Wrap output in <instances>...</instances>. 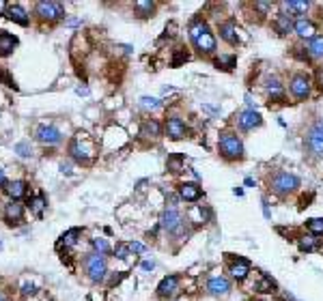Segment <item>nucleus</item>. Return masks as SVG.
I'll return each mask as SVG.
<instances>
[{"mask_svg": "<svg viewBox=\"0 0 323 301\" xmlns=\"http://www.w3.org/2000/svg\"><path fill=\"white\" fill-rule=\"evenodd\" d=\"M183 60H187V54H185V52H179V54H177V56L173 58V65L177 67L179 63H183Z\"/></svg>", "mask_w": 323, "mask_h": 301, "instance_id": "37998d69", "label": "nucleus"}, {"mask_svg": "<svg viewBox=\"0 0 323 301\" xmlns=\"http://www.w3.org/2000/svg\"><path fill=\"white\" fill-rule=\"evenodd\" d=\"M35 138L44 144H58L60 142V131L54 127V125H39L35 129Z\"/></svg>", "mask_w": 323, "mask_h": 301, "instance_id": "9d476101", "label": "nucleus"}, {"mask_svg": "<svg viewBox=\"0 0 323 301\" xmlns=\"http://www.w3.org/2000/svg\"><path fill=\"white\" fill-rule=\"evenodd\" d=\"M216 65H218V69H233L235 65H237V58L235 56H220V58H216Z\"/></svg>", "mask_w": 323, "mask_h": 301, "instance_id": "f704fd0d", "label": "nucleus"}, {"mask_svg": "<svg viewBox=\"0 0 323 301\" xmlns=\"http://www.w3.org/2000/svg\"><path fill=\"white\" fill-rule=\"evenodd\" d=\"M233 194H235V196H244V190H242V188H235Z\"/></svg>", "mask_w": 323, "mask_h": 301, "instance_id": "3c124183", "label": "nucleus"}, {"mask_svg": "<svg viewBox=\"0 0 323 301\" xmlns=\"http://www.w3.org/2000/svg\"><path fill=\"white\" fill-rule=\"evenodd\" d=\"M114 256H117V258H121V261H125V258L130 256V245L119 243L117 247H114Z\"/></svg>", "mask_w": 323, "mask_h": 301, "instance_id": "58836bf2", "label": "nucleus"}, {"mask_svg": "<svg viewBox=\"0 0 323 301\" xmlns=\"http://www.w3.org/2000/svg\"><path fill=\"white\" fill-rule=\"evenodd\" d=\"M17 45V39L9 33H0V56H9Z\"/></svg>", "mask_w": 323, "mask_h": 301, "instance_id": "5701e85b", "label": "nucleus"}, {"mask_svg": "<svg viewBox=\"0 0 323 301\" xmlns=\"http://www.w3.org/2000/svg\"><path fill=\"white\" fill-rule=\"evenodd\" d=\"M0 185H5V170L0 168Z\"/></svg>", "mask_w": 323, "mask_h": 301, "instance_id": "603ef678", "label": "nucleus"}, {"mask_svg": "<svg viewBox=\"0 0 323 301\" xmlns=\"http://www.w3.org/2000/svg\"><path fill=\"white\" fill-rule=\"evenodd\" d=\"M166 133H168V138H173V140H181V138H185L187 127L179 117H170L166 121Z\"/></svg>", "mask_w": 323, "mask_h": 301, "instance_id": "ddd939ff", "label": "nucleus"}, {"mask_svg": "<svg viewBox=\"0 0 323 301\" xmlns=\"http://www.w3.org/2000/svg\"><path fill=\"white\" fill-rule=\"evenodd\" d=\"M293 30L297 33V37H302V39H312L315 37V33H317V28H315V24L310 22V19H306V17H299V19H295V26H293Z\"/></svg>", "mask_w": 323, "mask_h": 301, "instance_id": "a211bd4d", "label": "nucleus"}, {"mask_svg": "<svg viewBox=\"0 0 323 301\" xmlns=\"http://www.w3.org/2000/svg\"><path fill=\"white\" fill-rule=\"evenodd\" d=\"M15 153L19 155V157H30V155H33V149H30L28 142H17L15 144Z\"/></svg>", "mask_w": 323, "mask_h": 301, "instance_id": "e433bc0d", "label": "nucleus"}, {"mask_svg": "<svg viewBox=\"0 0 323 301\" xmlns=\"http://www.w3.org/2000/svg\"><path fill=\"white\" fill-rule=\"evenodd\" d=\"M297 245H299V250H302V252H315L317 247L321 245V241H319V239H317L315 235H304V237H299Z\"/></svg>", "mask_w": 323, "mask_h": 301, "instance_id": "bb28decb", "label": "nucleus"}, {"mask_svg": "<svg viewBox=\"0 0 323 301\" xmlns=\"http://www.w3.org/2000/svg\"><path fill=\"white\" fill-rule=\"evenodd\" d=\"M265 90H267V95L272 101H283L285 99V88H283V84H280L278 78H269L267 84H265Z\"/></svg>", "mask_w": 323, "mask_h": 301, "instance_id": "aec40b11", "label": "nucleus"}, {"mask_svg": "<svg viewBox=\"0 0 323 301\" xmlns=\"http://www.w3.org/2000/svg\"><path fill=\"white\" fill-rule=\"evenodd\" d=\"M0 301H7V299H5V295H3V293H0Z\"/></svg>", "mask_w": 323, "mask_h": 301, "instance_id": "864d4df0", "label": "nucleus"}, {"mask_svg": "<svg viewBox=\"0 0 323 301\" xmlns=\"http://www.w3.org/2000/svg\"><path fill=\"white\" fill-rule=\"evenodd\" d=\"M7 194L11 196L13 200L22 198V196L26 194V183H24V181H11V183L7 185Z\"/></svg>", "mask_w": 323, "mask_h": 301, "instance_id": "cd10ccee", "label": "nucleus"}, {"mask_svg": "<svg viewBox=\"0 0 323 301\" xmlns=\"http://www.w3.org/2000/svg\"><path fill=\"white\" fill-rule=\"evenodd\" d=\"M46 209V198L44 196H35L33 200H30V211H33L35 215H41Z\"/></svg>", "mask_w": 323, "mask_h": 301, "instance_id": "72a5a7b5", "label": "nucleus"}, {"mask_svg": "<svg viewBox=\"0 0 323 301\" xmlns=\"http://www.w3.org/2000/svg\"><path fill=\"white\" fill-rule=\"evenodd\" d=\"M35 290H37L35 284H28V282H26V284L22 286V295H26V297H28V295H35Z\"/></svg>", "mask_w": 323, "mask_h": 301, "instance_id": "79ce46f5", "label": "nucleus"}, {"mask_svg": "<svg viewBox=\"0 0 323 301\" xmlns=\"http://www.w3.org/2000/svg\"><path fill=\"white\" fill-rule=\"evenodd\" d=\"M183 217L181 213L177 211V206H168L164 213H162V220H160V226L164 228L166 233L170 235H181L183 233Z\"/></svg>", "mask_w": 323, "mask_h": 301, "instance_id": "39448f33", "label": "nucleus"}, {"mask_svg": "<svg viewBox=\"0 0 323 301\" xmlns=\"http://www.w3.org/2000/svg\"><path fill=\"white\" fill-rule=\"evenodd\" d=\"M134 7H136V11H138L140 17H149V15L153 13V9H155V5L149 3V0H138V3L134 5Z\"/></svg>", "mask_w": 323, "mask_h": 301, "instance_id": "7c9ffc66", "label": "nucleus"}, {"mask_svg": "<svg viewBox=\"0 0 323 301\" xmlns=\"http://www.w3.org/2000/svg\"><path fill=\"white\" fill-rule=\"evenodd\" d=\"M308 7H310V3H304V0H285V3H280V9H283V13H287V15H297V19H299V15H304L306 11H308Z\"/></svg>", "mask_w": 323, "mask_h": 301, "instance_id": "dca6fc26", "label": "nucleus"}, {"mask_svg": "<svg viewBox=\"0 0 323 301\" xmlns=\"http://www.w3.org/2000/svg\"><path fill=\"white\" fill-rule=\"evenodd\" d=\"M203 196V188L199 183H190V181H185L179 185V198L185 200V202H196Z\"/></svg>", "mask_w": 323, "mask_h": 301, "instance_id": "9b49d317", "label": "nucleus"}, {"mask_svg": "<svg viewBox=\"0 0 323 301\" xmlns=\"http://www.w3.org/2000/svg\"><path fill=\"white\" fill-rule=\"evenodd\" d=\"M263 123L261 114H259L256 110H244L237 114V127L242 131H252L254 127H259Z\"/></svg>", "mask_w": 323, "mask_h": 301, "instance_id": "1a4fd4ad", "label": "nucleus"}, {"mask_svg": "<svg viewBox=\"0 0 323 301\" xmlns=\"http://www.w3.org/2000/svg\"><path fill=\"white\" fill-rule=\"evenodd\" d=\"M190 41L201 54H216V50H218V43H216V37L211 33V28L207 26V22H203V19H199V17L190 24Z\"/></svg>", "mask_w": 323, "mask_h": 301, "instance_id": "f257e3e1", "label": "nucleus"}, {"mask_svg": "<svg viewBox=\"0 0 323 301\" xmlns=\"http://www.w3.org/2000/svg\"><path fill=\"white\" fill-rule=\"evenodd\" d=\"M218 33H220V37L226 41L228 45H237L239 41V30H237V22L235 19H226V22L220 24V28H218Z\"/></svg>", "mask_w": 323, "mask_h": 301, "instance_id": "f8f14e48", "label": "nucleus"}, {"mask_svg": "<svg viewBox=\"0 0 323 301\" xmlns=\"http://www.w3.org/2000/svg\"><path fill=\"white\" fill-rule=\"evenodd\" d=\"M78 237H82V230H80V228H71V230H67L65 235L60 237V243L58 245H65V247L76 245L78 243Z\"/></svg>", "mask_w": 323, "mask_h": 301, "instance_id": "c85d7f7f", "label": "nucleus"}, {"mask_svg": "<svg viewBox=\"0 0 323 301\" xmlns=\"http://www.w3.org/2000/svg\"><path fill=\"white\" fill-rule=\"evenodd\" d=\"M254 9H259L261 13H267L272 9V3H254Z\"/></svg>", "mask_w": 323, "mask_h": 301, "instance_id": "a19ab883", "label": "nucleus"}, {"mask_svg": "<svg viewBox=\"0 0 323 301\" xmlns=\"http://www.w3.org/2000/svg\"><path fill=\"white\" fill-rule=\"evenodd\" d=\"M160 133H162V127H160V123H158V121L149 119L147 123H142L140 136H144V138H160Z\"/></svg>", "mask_w": 323, "mask_h": 301, "instance_id": "393cba45", "label": "nucleus"}, {"mask_svg": "<svg viewBox=\"0 0 323 301\" xmlns=\"http://www.w3.org/2000/svg\"><path fill=\"white\" fill-rule=\"evenodd\" d=\"M269 188H272V192L278 196H287L299 188V179L291 172H276L272 179H269Z\"/></svg>", "mask_w": 323, "mask_h": 301, "instance_id": "7ed1b4c3", "label": "nucleus"}, {"mask_svg": "<svg viewBox=\"0 0 323 301\" xmlns=\"http://www.w3.org/2000/svg\"><path fill=\"white\" fill-rule=\"evenodd\" d=\"M179 288V275H166L158 284V295L160 297H173Z\"/></svg>", "mask_w": 323, "mask_h": 301, "instance_id": "f3484780", "label": "nucleus"}, {"mask_svg": "<svg viewBox=\"0 0 323 301\" xmlns=\"http://www.w3.org/2000/svg\"><path fill=\"white\" fill-rule=\"evenodd\" d=\"M207 290H209V295L213 297H224L231 293V282H228L226 277H211L209 282H207Z\"/></svg>", "mask_w": 323, "mask_h": 301, "instance_id": "2eb2a0df", "label": "nucleus"}, {"mask_svg": "<svg viewBox=\"0 0 323 301\" xmlns=\"http://www.w3.org/2000/svg\"><path fill=\"white\" fill-rule=\"evenodd\" d=\"M127 245H130V252H132V254H142V252H147V245L140 243V241H132V243H127Z\"/></svg>", "mask_w": 323, "mask_h": 301, "instance_id": "ea45409f", "label": "nucleus"}, {"mask_svg": "<svg viewBox=\"0 0 323 301\" xmlns=\"http://www.w3.org/2000/svg\"><path fill=\"white\" fill-rule=\"evenodd\" d=\"M35 11H37L39 17L54 22V19H60L62 15H65V7H62L60 3H52V0H41V3L35 5Z\"/></svg>", "mask_w": 323, "mask_h": 301, "instance_id": "6e6552de", "label": "nucleus"}, {"mask_svg": "<svg viewBox=\"0 0 323 301\" xmlns=\"http://www.w3.org/2000/svg\"><path fill=\"white\" fill-rule=\"evenodd\" d=\"M306 226H308L310 235H315V237L323 235V217H312V220L306 222Z\"/></svg>", "mask_w": 323, "mask_h": 301, "instance_id": "2f4dec72", "label": "nucleus"}, {"mask_svg": "<svg viewBox=\"0 0 323 301\" xmlns=\"http://www.w3.org/2000/svg\"><path fill=\"white\" fill-rule=\"evenodd\" d=\"M91 245H93V250H95V254H101V256L110 254V245H108L106 239H93Z\"/></svg>", "mask_w": 323, "mask_h": 301, "instance_id": "473e14b6", "label": "nucleus"}, {"mask_svg": "<svg viewBox=\"0 0 323 301\" xmlns=\"http://www.w3.org/2000/svg\"><path fill=\"white\" fill-rule=\"evenodd\" d=\"M168 170H173V172L183 170V155H173V157H168Z\"/></svg>", "mask_w": 323, "mask_h": 301, "instance_id": "c9c22d12", "label": "nucleus"}, {"mask_svg": "<svg viewBox=\"0 0 323 301\" xmlns=\"http://www.w3.org/2000/svg\"><path fill=\"white\" fill-rule=\"evenodd\" d=\"M306 54L308 58H323V37H312L308 43H306Z\"/></svg>", "mask_w": 323, "mask_h": 301, "instance_id": "4be33fe9", "label": "nucleus"}, {"mask_svg": "<svg viewBox=\"0 0 323 301\" xmlns=\"http://www.w3.org/2000/svg\"><path fill=\"white\" fill-rule=\"evenodd\" d=\"M293 26H295V22L291 19V15H287V13H283V11H280V13L276 15V19H274V28H276L278 35H289V33H293Z\"/></svg>", "mask_w": 323, "mask_h": 301, "instance_id": "6ab92c4d", "label": "nucleus"}, {"mask_svg": "<svg viewBox=\"0 0 323 301\" xmlns=\"http://www.w3.org/2000/svg\"><path fill=\"white\" fill-rule=\"evenodd\" d=\"M310 88H312V84H310V78H308L306 74H293V78L289 80V90H291V95H293L295 99H299V101L308 99Z\"/></svg>", "mask_w": 323, "mask_h": 301, "instance_id": "0eeeda50", "label": "nucleus"}, {"mask_svg": "<svg viewBox=\"0 0 323 301\" xmlns=\"http://www.w3.org/2000/svg\"><path fill=\"white\" fill-rule=\"evenodd\" d=\"M228 273H231V277L237 280V282H244L250 273V263L246 258H235V261L228 265Z\"/></svg>", "mask_w": 323, "mask_h": 301, "instance_id": "4468645a", "label": "nucleus"}, {"mask_svg": "<svg viewBox=\"0 0 323 301\" xmlns=\"http://www.w3.org/2000/svg\"><path fill=\"white\" fill-rule=\"evenodd\" d=\"M140 106H142L144 110H158V108H160V101L153 99V97H142V99H140Z\"/></svg>", "mask_w": 323, "mask_h": 301, "instance_id": "4c0bfd02", "label": "nucleus"}, {"mask_svg": "<svg viewBox=\"0 0 323 301\" xmlns=\"http://www.w3.org/2000/svg\"><path fill=\"white\" fill-rule=\"evenodd\" d=\"M9 19H13V22H17L19 26H28V13L24 11V7L19 5H9L7 13H5Z\"/></svg>", "mask_w": 323, "mask_h": 301, "instance_id": "412c9836", "label": "nucleus"}, {"mask_svg": "<svg viewBox=\"0 0 323 301\" xmlns=\"http://www.w3.org/2000/svg\"><path fill=\"white\" fill-rule=\"evenodd\" d=\"M246 185H248V188H252V185H254V179H252V176H248V179H246Z\"/></svg>", "mask_w": 323, "mask_h": 301, "instance_id": "8fccbe9b", "label": "nucleus"}, {"mask_svg": "<svg viewBox=\"0 0 323 301\" xmlns=\"http://www.w3.org/2000/svg\"><path fill=\"white\" fill-rule=\"evenodd\" d=\"M22 215H24V206L22 204H17V202H9L5 206V217L9 222H19L22 220Z\"/></svg>", "mask_w": 323, "mask_h": 301, "instance_id": "a878e982", "label": "nucleus"}, {"mask_svg": "<svg viewBox=\"0 0 323 301\" xmlns=\"http://www.w3.org/2000/svg\"><path fill=\"white\" fill-rule=\"evenodd\" d=\"M69 151H71V155H74V157H76L78 161H87V159L93 157V151L87 149V147H82V142H80V140H74V142H71Z\"/></svg>", "mask_w": 323, "mask_h": 301, "instance_id": "b1692460", "label": "nucleus"}, {"mask_svg": "<svg viewBox=\"0 0 323 301\" xmlns=\"http://www.w3.org/2000/svg\"><path fill=\"white\" fill-rule=\"evenodd\" d=\"M306 147L315 157H323V121H315L306 133Z\"/></svg>", "mask_w": 323, "mask_h": 301, "instance_id": "423d86ee", "label": "nucleus"}, {"mask_svg": "<svg viewBox=\"0 0 323 301\" xmlns=\"http://www.w3.org/2000/svg\"><path fill=\"white\" fill-rule=\"evenodd\" d=\"M84 269L89 273V280L91 282H103V277L108 273V265H106V258L101 254H89L84 258Z\"/></svg>", "mask_w": 323, "mask_h": 301, "instance_id": "20e7f679", "label": "nucleus"}, {"mask_svg": "<svg viewBox=\"0 0 323 301\" xmlns=\"http://www.w3.org/2000/svg\"><path fill=\"white\" fill-rule=\"evenodd\" d=\"M317 84H319V88L323 90V71H317Z\"/></svg>", "mask_w": 323, "mask_h": 301, "instance_id": "49530a36", "label": "nucleus"}, {"mask_svg": "<svg viewBox=\"0 0 323 301\" xmlns=\"http://www.w3.org/2000/svg\"><path fill=\"white\" fill-rule=\"evenodd\" d=\"M256 293H274V288H276V282H274V280L272 277H269V275H261V282H256Z\"/></svg>", "mask_w": 323, "mask_h": 301, "instance_id": "c756f323", "label": "nucleus"}, {"mask_svg": "<svg viewBox=\"0 0 323 301\" xmlns=\"http://www.w3.org/2000/svg\"><path fill=\"white\" fill-rule=\"evenodd\" d=\"M60 172L69 176L71 172H74V170H71V164H69V161H62V164H60Z\"/></svg>", "mask_w": 323, "mask_h": 301, "instance_id": "c03bdc74", "label": "nucleus"}, {"mask_svg": "<svg viewBox=\"0 0 323 301\" xmlns=\"http://www.w3.org/2000/svg\"><path fill=\"white\" fill-rule=\"evenodd\" d=\"M80 19H67V26H80Z\"/></svg>", "mask_w": 323, "mask_h": 301, "instance_id": "de8ad7c7", "label": "nucleus"}, {"mask_svg": "<svg viewBox=\"0 0 323 301\" xmlns=\"http://www.w3.org/2000/svg\"><path fill=\"white\" fill-rule=\"evenodd\" d=\"M142 269H144V271H153L155 263H153V261H144V263H142Z\"/></svg>", "mask_w": 323, "mask_h": 301, "instance_id": "a18cd8bd", "label": "nucleus"}, {"mask_svg": "<svg viewBox=\"0 0 323 301\" xmlns=\"http://www.w3.org/2000/svg\"><path fill=\"white\" fill-rule=\"evenodd\" d=\"M218 151L224 159L228 161H235V159H242L244 157V142L242 138L233 131H224L220 140H218Z\"/></svg>", "mask_w": 323, "mask_h": 301, "instance_id": "f03ea898", "label": "nucleus"}, {"mask_svg": "<svg viewBox=\"0 0 323 301\" xmlns=\"http://www.w3.org/2000/svg\"><path fill=\"white\" fill-rule=\"evenodd\" d=\"M7 9H9L7 3H0V13H7Z\"/></svg>", "mask_w": 323, "mask_h": 301, "instance_id": "09e8293b", "label": "nucleus"}]
</instances>
